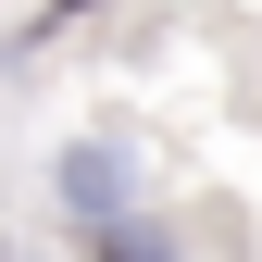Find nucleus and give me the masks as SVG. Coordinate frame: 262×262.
<instances>
[{"instance_id":"nucleus-1","label":"nucleus","mask_w":262,"mask_h":262,"mask_svg":"<svg viewBox=\"0 0 262 262\" xmlns=\"http://www.w3.org/2000/svg\"><path fill=\"white\" fill-rule=\"evenodd\" d=\"M50 200L75 212V225H100V212H138V162H125L113 138H75V150L50 162Z\"/></svg>"},{"instance_id":"nucleus-2","label":"nucleus","mask_w":262,"mask_h":262,"mask_svg":"<svg viewBox=\"0 0 262 262\" xmlns=\"http://www.w3.org/2000/svg\"><path fill=\"white\" fill-rule=\"evenodd\" d=\"M75 262H187V237L162 212H100V225H75Z\"/></svg>"},{"instance_id":"nucleus-3","label":"nucleus","mask_w":262,"mask_h":262,"mask_svg":"<svg viewBox=\"0 0 262 262\" xmlns=\"http://www.w3.org/2000/svg\"><path fill=\"white\" fill-rule=\"evenodd\" d=\"M50 13H100V0H50Z\"/></svg>"}]
</instances>
